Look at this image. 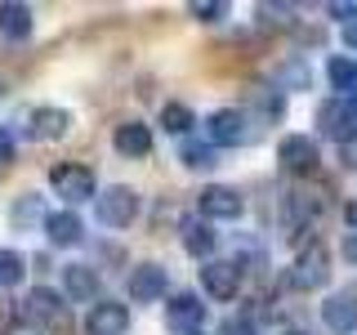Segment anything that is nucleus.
Masks as SVG:
<instances>
[{"instance_id": "obj_1", "label": "nucleus", "mask_w": 357, "mask_h": 335, "mask_svg": "<svg viewBox=\"0 0 357 335\" xmlns=\"http://www.w3.org/2000/svg\"><path fill=\"white\" fill-rule=\"evenodd\" d=\"M286 282H290V290H321V286H326L331 282V251H326V241L308 237L304 246H299Z\"/></svg>"}, {"instance_id": "obj_2", "label": "nucleus", "mask_w": 357, "mask_h": 335, "mask_svg": "<svg viewBox=\"0 0 357 335\" xmlns=\"http://www.w3.org/2000/svg\"><path fill=\"white\" fill-rule=\"evenodd\" d=\"M259 139V130H255V121L245 117L241 107H219V112H210V121H206V143L210 148H245V143H255Z\"/></svg>"}, {"instance_id": "obj_3", "label": "nucleus", "mask_w": 357, "mask_h": 335, "mask_svg": "<svg viewBox=\"0 0 357 335\" xmlns=\"http://www.w3.org/2000/svg\"><path fill=\"white\" fill-rule=\"evenodd\" d=\"M50 188L67 201V210L81 206V201H94V197H98V179H94V170H89V165H81V161H59V165L50 170Z\"/></svg>"}, {"instance_id": "obj_4", "label": "nucleus", "mask_w": 357, "mask_h": 335, "mask_svg": "<svg viewBox=\"0 0 357 335\" xmlns=\"http://www.w3.org/2000/svg\"><path fill=\"white\" fill-rule=\"evenodd\" d=\"M94 215L103 228H130L139 219V193L130 184H112L94 197Z\"/></svg>"}, {"instance_id": "obj_5", "label": "nucleus", "mask_w": 357, "mask_h": 335, "mask_svg": "<svg viewBox=\"0 0 357 335\" xmlns=\"http://www.w3.org/2000/svg\"><path fill=\"white\" fill-rule=\"evenodd\" d=\"M197 210H201L206 223H228V219L245 215V197L237 193V188H228V184H210V188H201Z\"/></svg>"}, {"instance_id": "obj_6", "label": "nucleus", "mask_w": 357, "mask_h": 335, "mask_svg": "<svg viewBox=\"0 0 357 335\" xmlns=\"http://www.w3.org/2000/svg\"><path fill=\"white\" fill-rule=\"evenodd\" d=\"M18 318L31 322V327H63V322H67V308H63L59 290L36 286V290H27V299L18 304Z\"/></svg>"}, {"instance_id": "obj_7", "label": "nucleus", "mask_w": 357, "mask_h": 335, "mask_svg": "<svg viewBox=\"0 0 357 335\" xmlns=\"http://www.w3.org/2000/svg\"><path fill=\"white\" fill-rule=\"evenodd\" d=\"M201 322H206V304H201V295H192V290H174V295L165 299V327H170V331L197 335Z\"/></svg>"}, {"instance_id": "obj_8", "label": "nucleus", "mask_w": 357, "mask_h": 335, "mask_svg": "<svg viewBox=\"0 0 357 335\" xmlns=\"http://www.w3.org/2000/svg\"><path fill=\"white\" fill-rule=\"evenodd\" d=\"M277 161H282L286 174H312L317 161H321L317 139H308V134H286V139L277 143Z\"/></svg>"}, {"instance_id": "obj_9", "label": "nucleus", "mask_w": 357, "mask_h": 335, "mask_svg": "<svg viewBox=\"0 0 357 335\" xmlns=\"http://www.w3.org/2000/svg\"><path fill=\"white\" fill-rule=\"evenodd\" d=\"M201 290H206L210 299H219V304L237 299V290H241V268L232 264V260H206V268H201Z\"/></svg>"}, {"instance_id": "obj_10", "label": "nucleus", "mask_w": 357, "mask_h": 335, "mask_svg": "<svg viewBox=\"0 0 357 335\" xmlns=\"http://www.w3.org/2000/svg\"><path fill=\"white\" fill-rule=\"evenodd\" d=\"M85 331L89 335H126L130 331V308L121 304V299H94V308H89V318H85Z\"/></svg>"}, {"instance_id": "obj_11", "label": "nucleus", "mask_w": 357, "mask_h": 335, "mask_svg": "<svg viewBox=\"0 0 357 335\" xmlns=\"http://www.w3.org/2000/svg\"><path fill=\"white\" fill-rule=\"evenodd\" d=\"M165 290H170V277H165L161 264H134L130 268V299L152 304V299H165Z\"/></svg>"}, {"instance_id": "obj_12", "label": "nucleus", "mask_w": 357, "mask_h": 335, "mask_svg": "<svg viewBox=\"0 0 357 335\" xmlns=\"http://www.w3.org/2000/svg\"><path fill=\"white\" fill-rule=\"evenodd\" d=\"M321 322L335 335L357 331V290H335L331 299H321Z\"/></svg>"}, {"instance_id": "obj_13", "label": "nucleus", "mask_w": 357, "mask_h": 335, "mask_svg": "<svg viewBox=\"0 0 357 335\" xmlns=\"http://www.w3.org/2000/svg\"><path fill=\"white\" fill-rule=\"evenodd\" d=\"M112 148L121 156H130V161L152 156V126H143V121H121V126L112 130Z\"/></svg>"}, {"instance_id": "obj_14", "label": "nucleus", "mask_w": 357, "mask_h": 335, "mask_svg": "<svg viewBox=\"0 0 357 335\" xmlns=\"http://www.w3.org/2000/svg\"><path fill=\"white\" fill-rule=\"evenodd\" d=\"M63 290L76 304H94L98 290H103V277L94 273V264H67L63 268Z\"/></svg>"}, {"instance_id": "obj_15", "label": "nucleus", "mask_w": 357, "mask_h": 335, "mask_svg": "<svg viewBox=\"0 0 357 335\" xmlns=\"http://www.w3.org/2000/svg\"><path fill=\"white\" fill-rule=\"evenodd\" d=\"M317 130L321 134H331V139H353L357 134V117H353V107L344 103V98H326V103L317 107Z\"/></svg>"}, {"instance_id": "obj_16", "label": "nucleus", "mask_w": 357, "mask_h": 335, "mask_svg": "<svg viewBox=\"0 0 357 335\" xmlns=\"http://www.w3.org/2000/svg\"><path fill=\"white\" fill-rule=\"evenodd\" d=\"M40 228H45V237H50V246H59V251L85 241V223H81L76 210H54V215H45Z\"/></svg>"}, {"instance_id": "obj_17", "label": "nucleus", "mask_w": 357, "mask_h": 335, "mask_svg": "<svg viewBox=\"0 0 357 335\" xmlns=\"http://www.w3.org/2000/svg\"><path fill=\"white\" fill-rule=\"evenodd\" d=\"M178 232H183V251L192 255V260H210V255L219 251V232H215V223H206V219H183Z\"/></svg>"}, {"instance_id": "obj_18", "label": "nucleus", "mask_w": 357, "mask_h": 335, "mask_svg": "<svg viewBox=\"0 0 357 335\" xmlns=\"http://www.w3.org/2000/svg\"><path fill=\"white\" fill-rule=\"evenodd\" d=\"M67 130H72V112L67 107H36L31 112V139L54 143V139H63Z\"/></svg>"}, {"instance_id": "obj_19", "label": "nucleus", "mask_w": 357, "mask_h": 335, "mask_svg": "<svg viewBox=\"0 0 357 335\" xmlns=\"http://www.w3.org/2000/svg\"><path fill=\"white\" fill-rule=\"evenodd\" d=\"M31 27H36L31 5H18V0H5V5H0V36L5 40H27Z\"/></svg>"}, {"instance_id": "obj_20", "label": "nucleus", "mask_w": 357, "mask_h": 335, "mask_svg": "<svg viewBox=\"0 0 357 335\" xmlns=\"http://www.w3.org/2000/svg\"><path fill=\"white\" fill-rule=\"evenodd\" d=\"M245 98H250V107L259 112L264 126L282 121V112H286V94H282L277 85H250V89H245Z\"/></svg>"}, {"instance_id": "obj_21", "label": "nucleus", "mask_w": 357, "mask_h": 335, "mask_svg": "<svg viewBox=\"0 0 357 335\" xmlns=\"http://www.w3.org/2000/svg\"><path fill=\"white\" fill-rule=\"evenodd\" d=\"M312 85V72H308V63L299 59V54H290L286 63H277V89H308Z\"/></svg>"}, {"instance_id": "obj_22", "label": "nucleus", "mask_w": 357, "mask_h": 335, "mask_svg": "<svg viewBox=\"0 0 357 335\" xmlns=\"http://www.w3.org/2000/svg\"><path fill=\"white\" fill-rule=\"evenodd\" d=\"M192 126H197V112L188 107V103H165V107H161V130H165V134H174V139L183 134V139H188V134H192Z\"/></svg>"}, {"instance_id": "obj_23", "label": "nucleus", "mask_w": 357, "mask_h": 335, "mask_svg": "<svg viewBox=\"0 0 357 335\" xmlns=\"http://www.w3.org/2000/svg\"><path fill=\"white\" fill-rule=\"evenodd\" d=\"M9 219H14V228H36V223H45V206L36 193H22L14 206H9Z\"/></svg>"}, {"instance_id": "obj_24", "label": "nucleus", "mask_w": 357, "mask_h": 335, "mask_svg": "<svg viewBox=\"0 0 357 335\" xmlns=\"http://www.w3.org/2000/svg\"><path fill=\"white\" fill-rule=\"evenodd\" d=\"M178 161H183L188 170H215V165H219V152L210 148V143H197V139H188L183 148H178Z\"/></svg>"}, {"instance_id": "obj_25", "label": "nucleus", "mask_w": 357, "mask_h": 335, "mask_svg": "<svg viewBox=\"0 0 357 335\" xmlns=\"http://www.w3.org/2000/svg\"><path fill=\"white\" fill-rule=\"evenodd\" d=\"M326 76H331V85L340 89V98H349L353 89H357V59H331L326 63Z\"/></svg>"}, {"instance_id": "obj_26", "label": "nucleus", "mask_w": 357, "mask_h": 335, "mask_svg": "<svg viewBox=\"0 0 357 335\" xmlns=\"http://www.w3.org/2000/svg\"><path fill=\"white\" fill-rule=\"evenodd\" d=\"M259 27L264 31H290L295 27V5H259Z\"/></svg>"}, {"instance_id": "obj_27", "label": "nucleus", "mask_w": 357, "mask_h": 335, "mask_svg": "<svg viewBox=\"0 0 357 335\" xmlns=\"http://www.w3.org/2000/svg\"><path fill=\"white\" fill-rule=\"evenodd\" d=\"M22 273H27V260H22L18 251H9V246H0V290L18 286Z\"/></svg>"}, {"instance_id": "obj_28", "label": "nucleus", "mask_w": 357, "mask_h": 335, "mask_svg": "<svg viewBox=\"0 0 357 335\" xmlns=\"http://www.w3.org/2000/svg\"><path fill=\"white\" fill-rule=\"evenodd\" d=\"M192 18L197 22H223L228 18V5L223 0H192Z\"/></svg>"}, {"instance_id": "obj_29", "label": "nucleus", "mask_w": 357, "mask_h": 335, "mask_svg": "<svg viewBox=\"0 0 357 335\" xmlns=\"http://www.w3.org/2000/svg\"><path fill=\"white\" fill-rule=\"evenodd\" d=\"M326 14H331V18H340L344 27H349V22H357V0H331Z\"/></svg>"}, {"instance_id": "obj_30", "label": "nucleus", "mask_w": 357, "mask_h": 335, "mask_svg": "<svg viewBox=\"0 0 357 335\" xmlns=\"http://www.w3.org/2000/svg\"><path fill=\"white\" fill-rule=\"evenodd\" d=\"M14 152H18L14 130H9V126H0V165H9V161H14Z\"/></svg>"}, {"instance_id": "obj_31", "label": "nucleus", "mask_w": 357, "mask_h": 335, "mask_svg": "<svg viewBox=\"0 0 357 335\" xmlns=\"http://www.w3.org/2000/svg\"><path fill=\"white\" fill-rule=\"evenodd\" d=\"M340 161L349 165V170H357V134H353V139H344V143H340Z\"/></svg>"}, {"instance_id": "obj_32", "label": "nucleus", "mask_w": 357, "mask_h": 335, "mask_svg": "<svg viewBox=\"0 0 357 335\" xmlns=\"http://www.w3.org/2000/svg\"><path fill=\"white\" fill-rule=\"evenodd\" d=\"M344 260H349V264H357V237H353V232L344 237Z\"/></svg>"}, {"instance_id": "obj_33", "label": "nucleus", "mask_w": 357, "mask_h": 335, "mask_svg": "<svg viewBox=\"0 0 357 335\" xmlns=\"http://www.w3.org/2000/svg\"><path fill=\"white\" fill-rule=\"evenodd\" d=\"M344 45L357 54V22H349V27H344Z\"/></svg>"}, {"instance_id": "obj_34", "label": "nucleus", "mask_w": 357, "mask_h": 335, "mask_svg": "<svg viewBox=\"0 0 357 335\" xmlns=\"http://www.w3.org/2000/svg\"><path fill=\"white\" fill-rule=\"evenodd\" d=\"M344 219H349V228H353V237H357V201H349V206H344Z\"/></svg>"}, {"instance_id": "obj_35", "label": "nucleus", "mask_w": 357, "mask_h": 335, "mask_svg": "<svg viewBox=\"0 0 357 335\" xmlns=\"http://www.w3.org/2000/svg\"><path fill=\"white\" fill-rule=\"evenodd\" d=\"M286 335H308V331H286Z\"/></svg>"}, {"instance_id": "obj_36", "label": "nucleus", "mask_w": 357, "mask_h": 335, "mask_svg": "<svg viewBox=\"0 0 357 335\" xmlns=\"http://www.w3.org/2000/svg\"><path fill=\"white\" fill-rule=\"evenodd\" d=\"M197 335H201V331H197Z\"/></svg>"}]
</instances>
